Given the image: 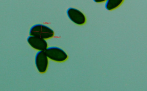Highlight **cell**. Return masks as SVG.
<instances>
[{"instance_id": "4", "label": "cell", "mask_w": 147, "mask_h": 91, "mask_svg": "<svg viewBox=\"0 0 147 91\" xmlns=\"http://www.w3.org/2000/svg\"><path fill=\"white\" fill-rule=\"evenodd\" d=\"M35 66L40 73L46 72L49 64L48 58L44 51H39L36 53L35 58Z\"/></svg>"}, {"instance_id": "3", "label": "cell", "mask_w": 147, "mask_h": 91, "mask_svg": "<svg viewBox=\"0 0 147 91\" xmlns=\"http://www.w3.org/2000/svg\"><path fill=\"white\" fill-rule=\"evenodd\" d=\"M67 15L72 22L78 25H82L86 23V18L80 10L73 7L69 8L67 10Z\"/></svg>"}, {"instance_id": "2", "label": "cell", "mask_w": 147, "mask_h": 91, "mask_svg": "<svg viewBox=\"0 0 147 91\" xmlns=\"http://www.w3.org/2000/svg\"><path fill=\"white\" fill-rule=\"evenodd\" d=\"M44 51L48 58L55 62H65L68 58L66 53L63 49L58 47H49Z\"/></svg>"}, {"instance_id": "6", "label": "cell", "mask_w": 147, "mask_h": 91, "mask_svg": "<svg viewBox=\"0 0 147 91\" xmlns=\"http://www.w3.org/2000/svg\"><path fill=\"white\" fill-rule=\"evenodd\" d=\"M124 0H107L105 4V7L109 11L115 9L123 4Z\"/></svg>"}, {"instance_id": "5", "label": "cell", "mask_w": 147, "mask_h": 91, "mask_svg": "<svg viewBox=\"0 0 147 91\" xmlns=\"http://www.w3.org/2000/svg\"><path fill=\"white\" fill-rule=\"evenodd\" d=\"M27 41L30 46L39 51H45L48 48V43L46 40L36 36H30Z\"/></svg>"}, {"instance_id": "1", "label": "cell", "mask_w": 147, "mask_h": 91, "mask_svg": "<svg viewBox=\"0 0 147 91\" xmlns=\"http://www.w3.org/2000/svg\"><path fill=\"white\" fill-rule=\"evenodd\" d=\"M30 36H36L44 39H48L53 37L54 32L48 26L41 24H37L30 28Z\"/></svg>"}, {"instance_id": "7", "label": "cell", "mask_w": 147, "mask_h": 91, "mask_svg": "<svg viewBox=\"0 0 147 91\" xmlns=\"http://www.w3.org/2000/svg\"><path fill=\"white\" fill-rule=\"evenodd\" d=\"M107 0H93V1L96 3H102L106 2Z\"/></svg>"}]
</instances>
